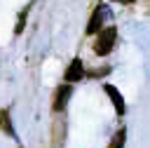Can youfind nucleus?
Masks as SVG:
<instances>
[{"mask_svg":"<svg viewBox=\"0 0 150 148\" xmlns=\"http://www.w3.org/2000/svg\"><path fill=\"white\" fill-rule=\"evenodd\" d=\"M115 42H117V28H115V26H105V28H101V31L96 33L94 52H96L98 56H105V54L112 52Z\"/></svg>","mask_w":150,"mask_h":148,"instance_id":"obj_1","label":"nucleus"},{"mask_svg":"<svg viewBox=\"0 0 150 148\" xmlns=\"http://www.w3.org/2000/svg\"><path fill=\"white\" fill-rule=\"evenodd\" d=\"M70 94H73V85L70 82L59 85L56 92H54V96H52V110L54 113H63L66 106H68V101H70Z\"/></svg>","mask_w":150,"mask_h":148,"instance_id":"obj_2","label":"nucleus"},{"mask_svg":"<svg viewBox=\"0 0 150 148\" xmlns=\"http://www.w3.org/2000/svg\"><path fill=\"white\" fill-rule=\"evenodd\" d=\"M84 78V63H82V59H73L70 61V66L66 68V73H63V80L66 82H80Z\"/></svg>","mask_w":150,"mask_h":148,"instance_id":"obj_3","label":"nucleus"},{"mask_svg":"<svg viewBox=\"0 0 150 148\" xmlns=\"http://www.w3.org/2000/svg\"><path fill=\"white\" fill-rule=\"evenodd\" d=\"M103 19H105V7H96L94 14H91V19H89V23H87V33L89 35L98 33L103 28Z\"/></svg>","mask_w":150,"mask_h":148,"instance_id":"obj_4","label":"nucleus"},{"mask_svg":"<svg viewBox=\"0 0 150 148\" xmlns=\"http://www.w3.org/2000/svg\"><path fill=\"white\" fill-rule=\"evenodd\" d=\"M103 89H105V94L110 96V101H112V106H115V113H117V115H124L127 108H124V99H122V94H120L112 85H103Z\"/></svg>","mask_w":150,"mask_h":148,"instance_id":"obj_5","label":"nucleus"},{"mask_svg":"<svg viewBox=\"0 0 150 148\" xmlns=\"http://www.w3.org/2000/svg\"><path fill=\"white\" fill-rule=\"evenodd\" d=\"M0 129H2L7 136H12V139L16 136V134H14V127H12V120H9V113H7V110H0Z\"/></svg>","mask_w":150,"mask_h":148,"instance_id":"obj_6","label":"nucleus"},{"mask_svg":"<svg viewBox=\"0 0 150 148\" xmlns=\"http://www.w3.org/2000/svg\"><path fill=\"white\" fill-rule=\"evenodd\" d=\"M28 9H30V7H23V9L19 12V16H16V26H14V33H16V35L23 33V26H26V19H28Z\"/></svg>","mask_w":150,"mask_h":148,"instance_id":"obj_7","label":"nucleus"},{"mask_svg":"<svg viewBox=\"0 0 150 148\" xmlns=\"http://www.w3.org/2000/svg\"><path fill=\"white\" fill-rule=\"evenodd\" d=\"M124 139H127V129L122 127V129H120V132L112 136V143H110V148H122V146H124Z\"/></svg>","mask_w":150,"mask_h":148,"instance_id":"obj_8","label":"nucleus"},{"mask_svg":"<svg viewBox=\"0 0 150 148\" xmlns=\"http://www.w3.org/2000/svg\"><path fill=\"white\" fill-rule=\"evenodd\" d=\"M61 127H66V125H61V120H56L54 122V146L61 143Z\"/></svg>","mask_w":150,"mask_h":148,"instance_id":"obj_9","label":"nucleus"},{"mask_svg":"<svg viewBox=\"0 0 150 148\" xmlns=\"http://www.w3.org/2000/svg\"><path fill=\"white\" fill-rule=\"evenodd\" d=\"M115 2H122V5H131L134 0H115Z\"/></svg>","mask_w":150,"mask_h":148,"instance_id":"obj_10","label":"nucleus"}]
</instances>
